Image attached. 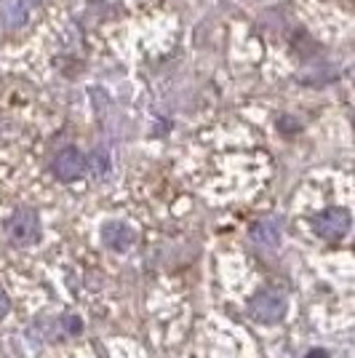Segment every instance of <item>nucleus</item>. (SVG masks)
I'll return each mask as SVG.
<instances>
[{
  "mask_svg": "<svg viewBox=\"0 0 355 358\" xmlns=\"http://www.w3.org/2000/svg\"><path fill=\"white\" fill-rule=\"evenodd\" d=\"M286 313H289V299L278 289H262L249 299V315L256 324H265V327L281 324Z\"/></svg>",
  "mask_w": 355,
  "mask_h": 358,
  "instance_id": "f257e3e1",
  "label": "nucleus"
},
{
  "mask_svg": "<svg viewBox=\"0 0 355 358\" xmlns=\"http://www.w3.org/2000/svg\"><path fill=\"white\" fill-rule=\"evenodd\" d=\"M310 224L315 236H321V238L328 241V243H337V241H342L350 233L353 220H350V211L347 209H342V206H328V209L318 211V214L312 217Z\"/></svg>",
  "mask_w": 355,
  "mask_h": 358,
  "instance_id": "f03ea898",
  "label": "nucleus"
},
{
  "mask_svg": "<svg viewBox=\"0 0 355 358\" xmlns=\"http://www.w3.org/2000/svg\"><path fill=\"white\" fill-rule=\"evenodd\" d=\"M6 233L16 246H32L41 241V217L30 206H22L11 214V220L6 222Z\"/></svg>",
  "mask_w": 355,
  "mask_h": 358,
  "instance_id": "7ed1b4c3",
  "label": "nucleus"
},
{
  "mask_svg": "<svg viewBox=\"0 0 355 358\" xmlns=\"http://www.w3.org/2000/svg\"><path fill=\"white\" fill-rule=\"evenodd\" d=\"M89 169V158L80 152L78 148H61L57 155H54V164H51V171L59 182H75L86 174Z\"/></svg>",
  "mask_w": 355,
  "mask_h": 358,
  "instance_id": "20e7f679",
  "label": "nucleus"
},
{
  "mask_svg": "<svg viewBox=\"0 0 355 358\" xmlns=\"http://www.w3.org/2000/svg\"><path fill=\"white\" fill-rule=\"evenodd\" d=\"M102 241L104 246L113 249V252H129L136 236H133V230L126 222H107L102 227Z\"/></svg>",
  "mask_w": 355,
  "mask_h": 358,
  "instance_id": "39448f33",
  "label": "nucleus"
},
{
  "mask_svg": "<svg viewBox=\"0 0 355 358\" xmlns=\"http://www.w3.org/2000/svg\"><path fill=\"white\" fill-rule=\"evenodd\" d=\"M27 16H30V6L24 0H3L0 3V19H3V24L8 30L22 27L27 22Z\"/></svg>",
  "mask_w": 355,
  "mask_h": 358,
  "instance_id": "423d86ee",
  "label": "nucleus"
},
{
  "mask_svg": "<svg viewBox=\"0 0 355 358\" xmlns=\"http://www.w3.org/2000/svg\"><path fill=\"white\" fill-rule=\"evenodd\" d=\"M252 241L259 249H275L281 243V230L273 220H259L252 227Z\"/></svg>",
  "mask_w": 355,
  "mask_h": 358,
  "instance_id": "0eeeda50",
  "label": "nucleus"
},
{
  "mask_svg": "<svg viewBox=\"0 0 355 358\" xmlns=\"http://www.w3.org/2000/svg\"><path fill=\"white\" fill-rule=\"evenodd\" d=\"M8 313H11V299H8V294L0 289V321H3Z\"/></svg>",
  "mask_w": 355,
  "mask_h": 358,
  "instance_id": "6e6552de",
  "label": "nucleus"
},
{
  "mask_svg": "<svg viewBox=\"0 0 355 358\" xmlns=\"http://www.w3.org/2000/svg\"><path fill=\"white\" fill-rule=\"evenodd\" d=\"M305 358H331V356H328V350H324V348H312Z\"/></svg>",
  "mask_w": 355,
  "mask_h": 358,
  "instance_id": "1a4fd4ad",
  "label": "nucleus"
},
{
  "mask_svg": "<svg viewBox=\"0 0 355 358\" xmlns=\"http://www.w3.org/2000/svg\"><path fill=\"white\" fill-rule=\"evenodd\" d=\"M24 3H27V6L32 8V6H38V3H43V0H24Z\"/></svg>",
  "mask_w": 355,
  "mask_h": 358,
  "instance_id": "9d476101",
  "label": "nucleus"
}]
</instances>
